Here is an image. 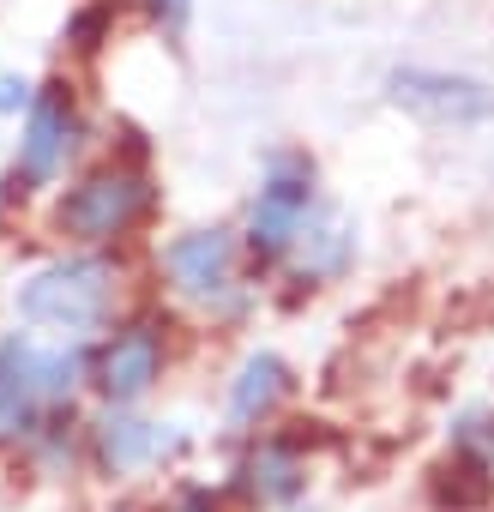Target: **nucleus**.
Segmentation results:
<instances>
[{
    "label": "nucleus",
    "instance_id": "f257e3e1",
    "mask_svg": "<svg viewBox=\"0 0 494 512\" xmlns=\"http://www.w3.org/2000/svg\"><path fill=\"white\" fill-rule=\"evenodd\" d=\"M121 296H127L121 260H109V253H73V260H55L37 278H25L13 302H19V320L61 332V344H79V338L115 326Z\"/></svg>",
    "mask_w": 494,
    "mask_h": 512
},
{
    "label": "nucleus",
    "instance_id": "f03ea898",
    "mask_svg": "<svg viewBox=\"0 0 494 512\" xmlns=\"http://www.w3.org/2000/svg\"><path fill=\"white\" fill-rule=\"evenodd\" d=\"M314 422H278L254 440H235L223 494L235 500V512H296L308 506L314 488V446L320 434H308Z\"/></svg>",
    "mask_w": 494,
    "mask_h": 512
},
{
    "label": "nucleus",
    "instance_id": "7ed1b4c3",
    "mask_svg": "<svg viewBox=\"0 0 494 512\" xmlns=\"http://www.w3.org/2000/svg\"><path fill=\"white\" fill-rule=\"evenodd\" d=\"M241 260L247 253H241V241L229 229H181V235H169L157 247V272L175 290V302L211 314L217 326L241 320L247 302H254V284H247Z\"/></svg>",
    "mask_w": 494,
    "mask_h": 512
},
{
    "label": "nucleus",
    "instance_id": "20e7f679",
    "mask_svg": "<svg viewBox=\"0 0 494 512\" xmlns=\"http://www.w3.org/2000/svg\"><path fill=\"white\" fill-rule=\"evenodd\" d=\"M187 452H193V434L181 422H157L145 410H115V404H97V416H85V470L109 488L157 482Z\"/></svg>",
    "mask_w": 494,
    "mask_h": 512
},
{
    "label": "nucleus",
    "instance_id": "39448f33",
    "mask_svg": "<svg viewBox=\"0 0 494 512\" xmlns=\"http://www.w3.org/2000/svg\"><path fill=\"white\" fill-rule=\"evenodd\" d=\"M157 211V187L139 163H109V169H91L85 181H73L55 205V229L85 247V253H103V247H121L133 241Z\"/></svg>",
    "mask_w": 494,
    "mask_h": 512
},
{
    "label": "nucleus",
    "instance_id": "423d86ee",
    "mask_svg": "<svg viewBox=\"0 0 494 512\" xmlns=\"http://www.w3.org/2000/svg\"><path fill=\"white\" fill-rule=\"evenodd\" d=\"M320 211V175L308 151H272L260 193L247 205V229H241V253L254 260V272H284L296 235L308 229V217Z\"/></svg>",
    "mask_w": 494,
    "mask_h": 512
},
{
    "label": "nucleus",
    "instance_id": "0eeeda50",
    "mask_svg": "<svg viewBox=\"0 0 494 512\" xmlns=\"http://www.w3.org/2000/svg\"><path fill=\"white\" fill-rule=\"evenodd\" d=\"M169 356H175L169 320H163L157 308H139V314L115 320V326L91 344V374H85V392H91L97 404L139 410V404L163 386Z\"/></svg>",
    "mask_w": 494,
    "mask_h": 512
},
{
    "label": "nucleus",
    "instance_id": "6e6552de",
    "mask_svg": "<svg viewBox=\"0 0 494 512\" xmlns=\"http://www.w3.org/2000/svg\"><path fill=\"white\" fill-rule=\"evenodd\" d=\"M296 368L278 356V350H247L223 386V434L229 440H254L266 428L284 422L290 398H296Z\"/></svg>",
    "mask_w": 494,
    "mask_h": 512
},
{
    "label": "nucleus",
    "instance_id": "1a4fd4ad",
    "mask_svg": "<svg viewBox=\"0 0 494 512\" xmlns=\"http://www.w3.org/2000/svg\"><path fill=\"white\" fill-rule=\"evenodd\" d=\"M386 97L410 109L428 127H482L494 121V85L470 73H434V67H398L386 79Z\"/></svg>",
    "mask_w": 494,
    "mask_h": 512
},
{
    "label": "nucleus",
    "instance_id": "9d476101",
    "mask_svg": "<svg viewBox=\"0 0 494 512\" xmlns=\"http://www.w3.org/2000/svg\"><path fill=\"white\" fill-rule=\"evenodd\" d=\"M79 151V103H73V85H43L31 97V121H25V139H19V163H13V187L19 193H37L49 187L67 157Z\"/></svg>",
    "mask_w": 494,
    "mask_h": 512
},
{
    "label": "nucleus",
    "instance_id": "9b49d317",
    "mask_svg": "<svg viewBox=\"0 0 494 512\" xmlns=\"http://www.w3.org/2000/svg\"><path fill=\"white\" fill-rule=\"evenodd\" d=\"M284 266H290L296 284H308V290L338 284V278L356 266V229H350V217H344L338 205L320 199V211H314L308 229L296 235V247H290V260H284Z\"/></svg>",
    "mask_w": 494,
    "mask_h": 512
},
{
    "label": "nucleus",
    "instance_id": "f8f14e48",
    "mask_svg": "<svg viewBox=\"0 0 494 512\" xmlns=\"http://www.w3.org/2000/svg\"><path fill=\"white\" fill-rule=\"evenodd\" d=\"M440 440H446V458L476 464V470L494 476V398H464V404H452Z\"/></svg>",
    "mask_w": 494,
    "mask_h": 512
},
{
    "label": "nucleus",
    "instance_id": "ddd939ff",
    "mask_svg": "<svg viewBox=\"0 0 494 512\" xmlns=\"http://www.w3.org/2000/svg\"><path fill=\"white\" fill-rule=\"evenodd\" d=\"M428 500L434 512H482L494 500V476L476 470V464H458V458H440L428 470Z\"/></svg>",
    "mask_w": 494,
    "mask_h": 512
},
{
    "label": "nucleus",
    "instance_id": "4468645a",
    "mask_svg": "<svg viewBox=\"0 0 494 512\" xmlns=\"http://www.w3.org/2000/svg\"><path fill=\"white\" fill-rule=\"evenodd\" d=\"M157 512H235V500H229L223 488H205V482H181V488H169V500H163Z\"/></svg>",
    "mask_w": 494,
    "mask_h": 512
},
{
    "label": "nucleus",
    "instance_id": "2eb2a0df",
    "mask_svg": "<svg viewBox=\"0 0 494 512\" xmlns=\"http://www.w3.org/2000/svg\"><path fill=\"white\" fill-rule=\"evenodd\" d=\"M151 7V19L169 31V37H181V25H187V13H193V0H145Z\"/></svg>",
    "mask_w": 494,
    "mask_h": 512
},
{
    "label": "nucleus",
    "instance_id": "dca6fc26",
    "mask_svg": "<svg viewBox=\"0 0 494 512\" xmlns=\"http://www.w3.org/2000/svg\"><path fill=\"white\" fill-rule=\"evenodd\" d=\"M97 37H103V13H79L73 19V43L79 49H97Z\"/></svg>",
    "mask_w": 494,
    "mask_h": 512
},
{
    "label": "nucleus",
    "instance_id": "f3484780",
    "mask_svg": "<svg viewBox=\"0 0 494 512\" xmlns=\"http://www.w3.org/2000/svg\"><path fill=\"white\" fill-rule=\"evenodd\" d=\"M19 103H31V85L25 79H0V109H19Z\"/></svg>",
    "mask_w": 494,
    "mask_h": 512
},
{
    "label": "nucleus",
    "instance_id": "a211bd4d",
    "mask_svg": "<svg viewBox=\"0 0 494 512\" xmlns=\"http://www.w3.org/2000/svg\"><path fill=\"white\" fill-rule=\"evenodd\" d=\"M296 512H320V506H296Z\"/></svg>",
    "mask_w": 494,
    "mask_h": 512
}]
</instances>
